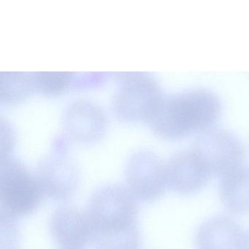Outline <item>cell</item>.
Returning <instances> with one entry per match:
<instances>
[{"instance_id":"obj_1","label":"cell","mask_w":249,"mask_h":249,"mask_svg":"<svg viewBox=\"0 0 249 249\" xmlns=\"http://www.w3.org/2000/svg\"><path fill=\"white\" fill-rule=\"evenodd\" d=\"M94 249H140L138 207L127 188L106 185L91 195L87 211Z\"/></svg>"},{"instance_id":"obj_9","label":"cell","mask_w":249,"mask_h":249,"mask_svg":"<svg viewBox=\"0 0 249 249\" xmlns=\"http://www.w3.org/2000/svg\"><path fill=\"white\" fill-rule=\"evenodd\" d=\"M51 234L62 249H82L90 243V229L86 212L62 205L53 211L49 222Z\"/></svg>"},{"instance_id":"obj_15","label":"cell","mask_w":249,"mask_h":249,"mask_svg":"<svg viewBox=\"0 0 249 249\" xmlns=\"http://www.w3.org/2000/svg\"><path fill=\"white\" fill-rule=\"evenodd\" d=\"M244 249H249V231L246 233L245 237Z\"/></svg>"},{"instance_id":"obj_6","label":"cell","mask_w":249,"mask_h":249,"mask_svg":"<svg viewBox=\"0 0 249 249\" xmlns=\"http://www.w3.org/2000/svg\"><path fill=\"white\" fill-rule=\"evenodd\" d=\"M125 180L135 199L154 202L163 196L167 187L165 163L151 151H138L128 161Z\"/></svg>"},{"instance_id":"obj_12","label":"cell","mask_w":249,"mask_h":249,"mask_svg":"<svg viewBox=\"0 0 249 249\" xmlns=\"http://www.w3.org/2000/svg\"><path fill=\"white\" fill-rule=\"evenodd\" d=\"M219 197L228 212L249 213V167L243 165L221 178Z\"/></svg>"},{"instance_id":"obj_3","label":"cell","mask_w":249,"mask_h":249,"mask_svg":"<svg viewBox=\"0 0 249 249\" xmlns=\"http://www.w3.org/2000/svg\"><path fill=\"white\" fill-rule=\"evenodd\" d=\"M44 196L37 176L22 162L10 157L1 161L2 216L11 219L29 216L38 209Z\"/></svg>"},{"instance_id":"obj_11","label":"cell","mask_w":249,"mask_h":249,"mask_svg":"<svg viewBox=\"0 0 249 249\" xmlns=\"http://www.w3.org/2000/svg\"><path fill=\"white\" fill-rule=\"evenodd\" d=\"M245 237L240 224L224 215L202 223L196 233L198 249H244Z\"/></svg>"},{"instance_id":"obj_2","label":"cell","mask_w":249,"mask_h":249,"mask_svg":"<svg viewBox=\"0 0 249 249\" xmlns=\"http://www.w3.org/2000/svg\"><path fill=\"white\" fill-rule=\"evenodd\" d=\"M221 112L219 98L206 89L164 96L151 117V129L165 140H179L213 127Z\"/></svg>"},{"instance_id":"obj_5","label":"cell","mask_w":249,"mask_h":249,"mask_svg":"<svg viewBox=\"0 0 249 249\" xmlns=\"http://www.w3.org/2000/svg\"><path fill=\"white\" fill-rule=\"evenodd\" d=\"M199 135L192 150L211 176L221 178L243 165L244 147L235 135L215 127Z\"/></svg>"},{"instance_id":"obj_4","label":"cell","mask_w":249,"mask_h":249,"mask_svg":"<svg viewBox=\"0 0 249 249\" xmlns=\"http://www.w3.org/2000/svg\"><path fill=\"white\" fill-rule=\"evenodd\" d=\"M160 84L143 74L124 77L115 96L113 110L126 122L151 120L164 98Z\"/></svg>"},{"instance_id":"obj_14","label":"cell","mask_w":249,"mask_h":249,"mask_svg":"<svg viewBox=\"0 0 249 249\" xmlns=\"http://www.w3.org/2000/svg\"><path fill=\"white\" fill-rule=\"evenodd\" d=\"M73 78L70 72H39L32 73L34 90L46 95H58L69 87Z\"/></svg>"},{"instance_id":"obj_8","label":"cell","mask_w":249,"mask_h":249,"mask_svg":"<svg viewBox=\"0 0 249 249\" xmlns=\"http://www.w3.org/2000/svg\"><path fill=\"white\" fill-rule=\"evenodd\" d=\"M167 186L182 195L196 193L212 177L193 150L178 153L165 163Z\"/></svg>"},{"instance_id":"obj_7","label":"cell","mask_w":249,"mask_h":249,"mask_svg":"<svg viewBox=\"0 0 249 249\" xmlns=\"http://www.w3.org/2000/svg\"><path fill=\"white\" fill-rule=\"evenodd\" d=\"M36 175L45 196L54 201L71 199L79 185L78 167L62 148L43 159Z\"/></svg>"},{"instance_id":"obj_10","label":"cell","mask_w":249,"mask_h":249,"mask_svg":"<svg viewBox=\"0 0 249 249\" xmlns=\"http://www.w3.org/2000/svg\"><path fill=\"white\" fill-rule=\"evenodd\" d=\"M106 123V116L100 107L85 100L72 103L65 114L67 132L77 142L98 141L104 133Z\"/></svg>"},{"instance_id":"obj_13","label":"cell","mask_w":249,"mask_h":249,"mask_svg":"<svg viewBox=\"0 0 249 249\" xmlns=\"http://www.w3.org/2000/svg\"><path fill=\"white\" fill-rule=\"evenodd\" d=\"M35 91L32 73L2 72L0 74V99L6 105L16 104L25 100Z\"/></svg>"}]
</instances>
